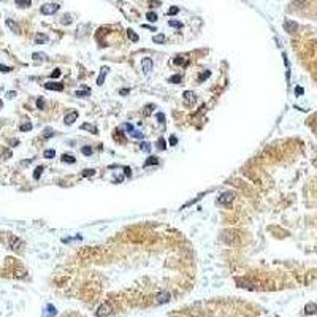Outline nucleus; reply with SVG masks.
<instances>
[{"label":"nucleus","instance_id":"nucleus-1","mask_svg":"<svg viewBox=\"0 0 317 317\" xmlns=\"http://www.w3.org/2000/svg\"><path fill=\"white\" fill-rule=\"evenodd\" d=\"M233 200H235V193H233L231 190H227V192H223V193L219 195L217 204H220V206H228V204H231Z\"/></svg>","mask_w":317,"mask_h":317},{"label":"nucleus","instance_id":"nucleus-2","mask_svg":"<svg viewBox=\"0 0 317 317\" xmlns=\"http://www.w3.org/2000/svg\"><path fill=\"white\" fill-rule=\"evenodd\" d=\"M40 11H41V14H46V16L54 14V13L59 11V5H57V3H44V5L40 8Z\"/></svg>","mask_w":317,"mask_h":317},{"label":"nucleus","instance_id":"nucleus-3","mask_svg":"<svg viewBox=\"0 0 317 317\" xmlns=\"http://www.w3.org/2000/svg\"><path fill=\"white\" fill-rule=\"evenodd\" d=\"M111 312H113V306H111L109 303H103V304L98 306V309H97V317H108Z\"/></svg>","mask_w":317,"mask_h":317},{"label":"nucleus","instance_id":"nucleus-4","mask_svg":"<svg viewBox=\"0 0 317 317\" xmlns=\"http://www.w3.org/2000/svg\"><path fill=\"white\" fill-rule=\"evenodd\" d=\"M8 244H10V249H13V250H21L24 247V241L17 236H10Z\"/></svg>","mask_w":317,"mask_h":317},{"label":"nucleus","instance_id":"nucleus-5","mask_svg":"<svg viewBox=\"0 0 317 317\" xmlns=\"http://www.w3.org/2000/svg\"><path fill=\"white\" fill-rule=\"evenodd\" d=\"M182 98H184V103L187 106H193V103L197 101V97H195V94L192 90H185L182 94Z\"/></svg>","mask_w":317,"mask_h":317},{"label":"nucleus","instance_id":"nucleus-6","mask_svg":"<svg viewBox=\"0 0 317 317\" xmlns=\"http://www.w3.org/2000/svg\"><path fill=\"white\" fill-rule=\"evenodd\" d=\"M284 29H285V32H288V33H295V32L298 30V24H296L295 21H292V19H285V21H284Z\"/></svg>","mask_w":317,"mask_h":317},{"label":"nucleus","instance_id":"nucleus-7","mask_svg":"<svg viewBox=\"0 0 317 317\" xmlns=\"http://www.w3.org/2000/svg\"><path fill=\"white\" fill-rule=\"evenodd\" d=\"M78 116H79V113H78V111H70V113H68L67 116L63 117V122L67 124V125H71V124L74 122V120L78 119Z\"/></svg>","mask_w":317,"mask_h":317},{"label":"nucleus","instance_id":"nucleus-8","mask_svg":"<svg viewBox=\"0 0 317 317\" xmlns=\"http://www.w3.org/2000/svg\"><path fill=\"white\" fill-rule=\"evenodd\" d=\"M170 298H171V295H170V292H160L157 295V304H163V303H168L170 301Z\"/></svg>","mask_w":317,"mask_h":317},{"label":"nucleus","instance_id":"nucleus-9","mask_svg":"<svg viewBox=\"0 0 317 317\" xmlns=\"http://www.w3.org/2000/svg\"><path fill=\"white\" fill-rule=\"evenodd\" d=\"M152 65H154V63H152V59H151V57H144V59H143V62H141V67H143V71H144V73L147 74L149 71L152 70Z\"/></svg>","mask_w":317,"mask_h":317},{"label":"nucleus","instance_id":"nucleus-10","mask_svg":"<svg viewBox=\"0 0 317 317\" xmlns=\"http://www.w3.org/2000/svg\"><path fill=\"white\" fill-rule=\"evenodd\" d=\"M44 87L48 89V90H59V92L63 90V84H60V82H52V81H51V82H46Z\"/></svg>","mask_w":317,"mask_h":317},{"label":"nucleus","instance_id":"nucleus-11","mask_svg":"<svg viewBox=\"0 0 317 317\" xmlns=\"http://www.w3.org/2000/svg\"><path fill=\"white\" fill-rule=\"evenodd\" d=\"M317 312V304L315 303H307L306 306H304V314L306 315H312V314H315Z\"/></svg>","mask_w":317,"mask_h":317},{"label":"nucleus","instance_id":"nucleus-12","mask_svg":"<svg viewBox=\"0 0 317 317\" xmlns=\"http://www.w3.org/2000/svg\"><path fill=\"white\" fill-rule=\"evenodd\" d=\"M108 67H101V71H100V74H98V79H97V84L98 86H103V81H105V78H106V74H108Z\"/></svg>","mask_w":317,"mask_h":317},{"label":"nucleus","instance_id":"nucleus-13","mask_svg":"<svg viewBox=\"0 0 317 317\" xmlns=\"http://www.w3.org/2000/svg\"><path fill=\"white\" fill-rule=\"evenodd\" d=\"M6 27H8V29H11L14 33H21V27L17 25L13 19H6Z\"/></svg>","mask_w":317,"mask_h":317},{"label":"nucleus","instance_id":"nucleus-14","mask_svg":"<svg viewBox=\"0 0 317 317\" xmlns=\"http://www.w3.org/2000/svg\"><path fill=\"white\" fill-rule=\"evenodd\" d=\"M173 63L174 65H187V57L185 55H176L173 59Z\"/></svg>","mask_w":317,"mask_h":317},{"label":"nucleus","instance_id":"nucleus-15","mask_svg":"<svg viewBox=\"0 0 317 317\" xmlns=\"http://www.w3.org/2000/svg\"><path fill=\"white\" fill-rule=\"evenodd\" d=\"M81 128H82V130H89L90 133H95V135L98 133V128H97L95 125H92V124H82Z\"/></svg>","mask_w":317,"mask_h":317},{"label":"nucleus","instance_id":"nucleus-16","mask_svg":"<svg viewBox=\"0 0 317 317\" xmlns=\"http://www.w3.org/2000/svg\"><path fill=\"white\" fill-rule=\"evenodd\" d=\"M14 3L19 8H27V6L32 5V0H14Z\"/></svg>","mask_w":317,"mask_h":317},{"label":"nucleus","instance_id":"nucleus-17","mask_svg":"<svg viewBox=\"0 0 317 317\" xmlns=\"http://www.w3.org/2000/svg\"><path fill=\"white\" fill-rule=\"evenodd\" d=\"M158 163V158L157 157H152V155H149L146 160H144V166H151V165H157Z\"/></svg>","mask_w":317,"mask_h":317},{"label":"nucleus","instance_id":"nucleus-18","mask_svg":"<svg viewBox=\"0 0 317 317\" xmlns=\"http://www.w3.org/2000/svg\"><path fill=\"white\" fill-rule=\"evenodd\" d=\"M44 41H48V35L38 33V35L35 36V43H36V44H41V43H44Z\"/></svg>","mask_w":317,"mask_h":317},{"label":"nucleus","instance_id":"nucleus-19","mask_svg":"<svg viewBox=\"0 0 317 317\" xmlns=\"http://www.w3.org/2000/svg\"><path fill=\"white\" fill-rule=\"evenodd\" d=\"M152 41H154L155 44H162V43H165V35H163V33H158V35H154V38H152Z\"/></svg>","mask_w":317,"mask_h":317},{"label":"nucleus","instance_id":"nucleus-20","mask_svg":"<svg viewBox=\"0 0 317 317\" xmlns=\"http://www.w3.org/2000/svg\"><path fill=\"white\" fill-rule=\"evenodd\" d=\"M55 314H57V311H55V307H54L52 304L46 306V315H48V317H54Z\"/></svg>","mask_w":317,"mask_h":317},{"label":"nucleus","instance_id":"nucleus-21","mask_svg":"<svg viewBox=\"0 0 317 317\" xmlns=\"http://www.w3.org/2000/svg\"><path fill=\"white\" fill-rule=\"evenodd\" d=\"M127 36H128V38L132 40L133 43H136V41L139 40V36H138V35H136V33H135L132 29H128V30H127Z\"/></svg>","mask_w":317,"mask_h":317},{"label":"nucleus","instance_id":"nucleus-22","mask_svg":"<svg viewBox=\"0 0 317 317\" xmlns=\"http://www.w3.org/2000/svg\"><path fill=\"white\" fill-rule=\"evenodd\" d=\"M62 162H67V163H74V162H76V158H74L73 155H70V154H63V155H62Z\"/></svg>","mask_w":317,"mask_h":317},{"label":"nucleus","instance_id":"nucleus-23","mask_svg":"<svg viewBox=\"0 0 317 317\" xmlns=\"http://www.w3.org/2000/svg\"><path fill=\"white\" fill-rule=\"evenodd\" d=\"M146 19H147L149 22H155V21H157V14H155L154 11H147V13H146Z\"/></svg>","mask_w":317,"mask_h":317},{"label":"nucleus","instance_id":"nucleus-24","mask_svg":"<svg viewBox=\"0 0 317 317\" xmlns=\"http://www.w3.org/2000/svg\"><path fill=\"white\" fill-rule=\"evenodd\" d=\"M182 81V76L181 74H173L171 78H168V82H174V84H178V82Z\"/></svg>","mask_w":317,"mask_h":317},{"label":"nucleus","instance_id":"nucleus-25","mask_svg":"<svg viewBox=\"0 0 317 317\" xmlns=\"http://www.w3.org/2000/svg\"><path fill=\"white\" fill-rule=\"evenodd\" d=\"M54 155H55V151H54V149H46V151L43 152V157H44V158H52Z\"/></svg>","mask_w":317,"mask_h":317},{"label":"nucleus","instance_id":"nucleus-26","mask_svg":"<svg viewBox=\"0 0 317 317\" xmlns=\"http://www.w3.org/2000/svg\"><path fill=\"white\" fill-rule=\"evenodd\" d=\"M19 130H21V132H29V130H32V124L30 122H24V124H21Z\"/></svg>","mask_w":317,"mask_h":317},{"label":"nucleus","instance_id":"nucleus-27","mask_svg":"<svg viewBox=\"0 0 317 317\" xmlns=\"http://www.w3.org/2000/svg\"><path fill=\"white\" fill-rule=\"evenodd\" d=\"M43 170H44V166H36V168H35V173H33V178L38 179L40 176H41V173H43Z\"/></svg>","mask_w":317,"mask_h":317},{"label":"nucleus","instance_id":"nucleus-28","mask_svg":"<svg viewBox=\"0 0 317 317\" xmlns=\"http://www.w3.org/2000/svg\"><path fill=\"white\" fill-rule=\"evenodd\" d=\"M139 149H141V151H144V152H151V144L144 141V143L139 144Z\"/></svg>","mask_w":317,"mask_h":317},{"label":"nucleus","instance_id":"nucleus-29","mask_svg":"<svg viewBox=\"0 0 317 317\" xmlns=\"http://www.w3.org/2000/svg\"><path fill=\"white\" fill-rule=\"evenodd\" d=\"M32 57H33V60H44V57H46V55H44L43 52H33V55H32Z\"/></svg>","mask_w":317,"mask_h":317},{"label":"nucleus","instance_id":"nucleus-30","mask_svg":"<svg viewBox=\"0 0 317 317\" xmlns=\"http://www.w3.org/2000/svg\"><path fill=\"white\" fill-rule=\"evenodd\" d=\"M168 25H170V27H176V29H181V27H182V22H179V21H173V19H171V21H168Z\"/></svg>","mask_w":317,"mask_h":317},{"label":"nucleus","instance_id":"nucleus-31","mask_svg":"<svg viewBox=\"0 0 317 317\" xmlns=\"http://www.w3.org/2000/svg\"><path fill=\"white\" fill-rule=\"evenodd\" d=\"M120 128H122V130H127V132H128V133H132V132H133V130H135L132 124H122V125H120Z\"/></svg>","mask_w":317,"mask_h":317},{"label":"nucleus","instance_id":"nucleus-32","mask_svg":"<svg viewBox=\"0 0 317 317\" xmlns=\"http://www.w3.org/2000/svg\"><path fill=\"white\" fill-rule=\"evenodd\" d=\"M157 147H158V149H162V151L166 147V143H165V139H163V138H158V141H157Z\"/></svg>","mask_w":317,"mask_h":317},{"label":"nucleus","instance_id":"nucleus-33","mask_svg":"<svg viewBox=\"0 0 317 317\" xmlns=\"http://www.w3.org/2000/svg\"><path fill=\"white\" fill-rule=\"evenodd\" d=\"M179 13V6H171L170 10H168V16H174V14H178Z\"/></svg>","mask_w":317,"mask_h":317},{"label":"nucleus","instance_id":"nucleus-34","mask_svg":"<svg viewBox=\"0 0 317 317\" xmlns=\"http://www.w3.org/2000/svg\"><path fill=\"white\" fill-rule=\"evenodd\" d=\"M76 97H87L89 95V89H84V90H78L76 94H74Z\"/></svg>","mask_w":317,"mask_h":317},{"label":"nucleus","instance_id":"nucleus-35","mask_svg":"<svg viewBox=\"0 0 317 317\" xmlns=\"http://www.w3.org/2000/svg\"><path fill=\"white\" fill-rule=\"evenodd\" d=\"M81 152L84 154V155H90V154H92V147H90V146H84V147L81 149Z\"/></svg>","mask_w":317,"mask_h":317},{"label":"nucleus","instance_id":"nucleus-36","mask_svg":"<svg viewBox=\"0 0 317 317\" xmlns=\"http://www.w3.org/2000/svg\"><path fill=\"white\" fill-rule=\"evenodd\" d=\"M152 109H154V105H146V109H144V116H149L152 113Z\"/></svg>","mask_w":317,"mask_h":317},{"label":"nucleus","instance_id":"nucleus-37","mask_svg":"<svg viewBox=\"0 0 317 317\" xmlns=\"http://www.w3.org/2000/svg\"><path fill=\"white\" fill-rule=\"evenodd\" d=\"M36 108H38V109H44V100H43V98L36 100Z\"/></svg>","mask_w":317,"mask_h":317},{"label":"nucleus","instance_id":"nucleus-38","mask_svg":"<svg viewBox=\"0 0 317 317\" xmlns=\"http://www.w3.org/2000/svg\"><path fill=\"white\" fill-rule=\"evenodd\" d=\"M59 76H60V70H59V68H55V70L51 73V78H52V79H57Z\"/></svg>","mask_w":317,"mask_h":317},{"label":"nucleus","instance_id":"nucleus-39","mask_svg":"<svg viewBox=\"0 0 317 317\" xmlns=\"http://www.w3.org/2000/svg\"><path fill=\"white\" fill-rule=\"evenodd\" d=\"M128 135L132 136V138H143V133H141V132H136V130H133V132L128 133Z\"/></svg>","mask_w":317,"mask_h":317},{"label":"nucleus","instance_id":"nucleus-40","mask_svg":"<svg viewBox=\"0 0 317 317\" xmlns=\"http://www.w3.org/2000/svg\"><path fill=\"white\" fill-rule=\"evenodd\" d=\"M94 173H95V170H90V168H87V170H84V171H82V176H86V178H87V176H94Z\"/></svg>","mask_w":317,"mask_h":317},{"label":"nucleus","instance_id":"nucleus-41","mask_svg":"<svg viewBox=\"0 0 317 317\" xmlns=\"http://www.w3.org/2000/svg\"><path fill=\"white\" fill-rule=\"evenodd\" d=\"M11 70H13L11 67H6V65L0 63V71H2V73H8V71H11Z\"/></svg>","mask_w":317,"mask_h":317},{"label":"nucleus","instance_id":"nucleus-42","mask_svg":"<svg viewBox=\"0 0 317 317\" xmlns=\"http://www.w3.org/2000/svg\"><path fill=\"white\" fill-rule=\"evenodd\" d=\"M295 94H296L298 97L303 95V94H304V89H303V87H300V86H296V87H295Z\"/></svg>","mask_w":317,"mask_h":317},{"label":"nucleus","instance_id":"nucleus-43","mask_svg":"<svg viewBox=\"0 0 317 317\" xmlns=\"http://www.w3.org/2000/svg\"><path fill=\"white\" fill-rule=\"evenodd\" d=\"M209 74H211V71H203L201 74H200V81H203V79H206V78H209Z\"/></svg>","mask_w":317,"mask_h":317},{"label":"nucleus","instance_id":"nucleus-44","mask_svg":"<svg viewBox=\"0 0 317 317\" xmlns=\"http://www.w3.org/2000/svg\"><path fill=\"white\" fill-rule=\"evenodd\" d=\"M157 119H158L160 124H165V114L163 113H157Z\"/></svg>","mask_w":317,"mask_h":317},{"label":"nucleus","instance_id":"nucleus-45","mask_svg":"<svg viewBox=\"0 0 317 317\" xmlns=\"http://www.w3.org/2000/svg\"><path fill=\"white\" fill-rule=\"evenodd\" d=\"M176 143H178V138H176L174 135L170 136V146H176Z\"/></svg>","mask_w":317,"mask_h":317},{"label":"nucleus","instance_id":"nucleus-46","mask_svg":"<svg viewBox=\"0 0 317 317\" xmlns=\"http://www.w3.org/2000/svg\"><path fill=\"white\" fill-rule=\"evenodd\" d=\"M124 174L127 176V178H130V176H132V170H130L128 166H125V168H124Z\"/></svg>","mask_w":317,"mask_h":317},{"label":"nucleus","instance_id":"nucleus-47","mask_svg":"<svg viewBox=\"0 0 317 317\" xmlns=\"http://www.w3.org/2000/svg\"><path fill=\"white\" fill-rule=\"evenodd\" d=\"M62 22H63V24H70V22H71L70 16H63V17H62Z\"/></svg>","mask_w":317,"mask_h":317},{"label":"nucleus","instance_id":"nucleus-48","mask_svg":"<svg viewBox=\"0 0 317 317\" xmlns=\"http://www.w3.org/2000/svg\"><path fill=\"white\" fill-rule=\"evenodd\" d=\"M44 136H46V138H49V136H52V130H49V128H46V132H44Z\"/></svg>","mask_w":317,"mask_h":317},{"label":"nucleus","instance_id":"nucleus-49","mask_svg":"<svg viewBox=\"0 0 317 317\" xmlns=\"http://www.w3.org/2000/svg\"><path fill=\"white\" fill-rule=\"evenodd\" d=\"M128 89H120V95H125V94H128Z\"/></svg>","mask_w":317,"mask_h":317},{"label":"nucleus","instance_id":"nucleus-50","mask_svg":"<svg viewBox=\"0 0 317 317\" xmlns=\"http://www.w3.org/2000/svg\"><path fill=\"white\" fill-rule=\"evenodd\" d=\"M14 95H16V92H8V94H6V97H8V98H13Z\"/></svg>","mask_w":317,"mask_h":317},{"label":"nucleus","instance_id":"nucleus-51","mask_svg":"<svg viewBox=\"0 0 317 317\" xmlns=\"http://www.w3.org/2000/svg\"><path fill=\"white\" fill-rule=\"evenodd\" d=\"M314 166H315V168H317V157L314 158Z\"/></svg>","mask_w":317,"mask_h":317}]
</instances>
